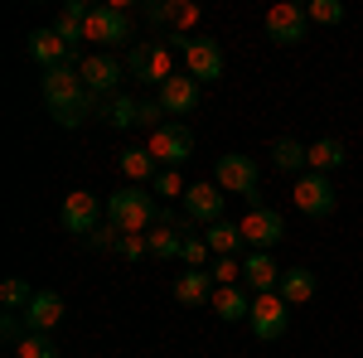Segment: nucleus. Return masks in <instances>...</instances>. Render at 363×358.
<instances>
[{"label": "nucleus", "mask_w": 363, "mask_h": 358, "mask_svg": "<svg viewBox=\"0 0 363 358\" xmlns=\"http://www.w3.org/2000/svg\"><path fill=\"white\" fill-rule=\"evenodd\" d=\"M247 325L257 339H281L286 334V325H291V305L281 301L277 291H267V296H252V315Z\"/></svg>", "instance_id": "1a4fd4ad"}, {"label": "nucleus", "mask_w": 363, "mask_h": 358, "mask_svg": "<svg viewBox=\"0 0 363 358\" xmlns=\"http://www.w3.org/2000/svg\"><path fill=\"white\" fill-rule=\"evenodd\" d=\"M179 262H184L189 272H203V262H208V242H203V237H184V252H179Z\"/></svg>", "instance_id": "473e14b6"}, {"label": "nucleus", "mask_w": 363, "mask_h": 358, "mask_svg": "<svg viewBox=\"0 0 363 358\" xmlns=\"http://www.w3.org/2000/svg\"><path fill=\"white\" fill-rule=\"evenodd\" d=\"M213 184L223 194H242L252 198V208H257V184H262V169L252 155H218V165H213Z\"/></svg>", "instance_id": "39448f33"}, {"label": "nucleus", "mask_w": 363, "mask_h": 358, "mask_svg": "<svg viewBox=\"0 0 363 358\" xmlns=\"http://www.w3.org/2000/svg\"><path fill=\"white\" fill-rule=\"evenodd\" d=\"M160 116H165L160 97H140V126H145V131H160V126H165Z\"/></svg>", "instance_id": "e433bc0d"}, {"label": "nucleus", "mask_w": 363, "mask_h": 358, "mask_svg": "<svg viewBox=\"0 0 363 358\" xmlns=\"http://www.w3.org/2000/svg\"><path fill=\"white\" fill-rule=\"evenodd\" d=\"M83 242L92 252H116V247H121V228H112V223H107V228H97L92 237H83Z\"/></svg>", "instance_id": "f704fd0d"}, {"label": "nucleus", "mask_w": 363, "mask_h": 358, "mask_svg": "<svg viewBox=\"0 0 363 358\" xmlns=\"http://www.w3.org/2000/svg\"><path fill=\"white\" fill-rule=\"evenodd\" d=\"M121 257H126V262H140V257H150V237H145V233H121Z\"/></svg>", "instance_id": "72a5a7b5"}, {"label": "nucleus", "mask_w": 363, "mask_h": 358, "mask_svg": "<svg viewBox=\"0 0 363 358\" xmlns=\"http://www.w3.org/2000/svg\"><path fill=\"white\" fill-rule=\"evenodd\" d=\"M145 150L155 155V165H160V169H179L189 155H194V131H189L184 121H165L160 131H150Z\"/></svg>", "instance_id": "20e7f679"}, {"label": "nucleus", "mask_w": 363, "mask_h": 358, "mask_svg": "<svg viewBox=\"0 0 363 358\" xmlns=\"http://www.w3.org/2000/svg\"><path fill=\"white\" fill-rule=\"evenodd\" d=\"M145 237H150V257H155V262H179V252H184V237H179V228H169V223H155Z\"/></svg>", "instance_id": "4be33fe9"}, {"label": "nucleus", "mask_w": 363, "mask_h": 358, "mask_svg": "<svg viewBox=\"0 0 363 358\" xmlns=\"http://www.w3.org/2000/svg\"><path fill=\"white\" fill-rule=\"evenodd\" d=\"M63 310H68V305H63V296H58V291H34V301L25 305L29 334H49L58 320H63Z\"/></svg>", "instance_id": "4468645a"}, {"label": "nucleus", "mask_w": 363, "mask_h": 358, "mask_svg": "<svg viewBox=\"0 0 363 358\" xmlns=\"http://www.w3.org/2000/svg\"><path fill=\"white\" fill-rule=\"evenodd\" d=\"M208 276H213L218 286H238V276H242V262H233V257H218V262L208 267Z\"/></svg>", "instance_id": "c9c22d12"}, {"label": "nucleus", "mask_w": 363, "mask_h": 358, "mask_svg": "<svg viewBox=\"0 0 363 358\" xmlns=\"http://www.w3.org/2000/svg\"><path fill=\"white\" fill-rule=\"evenodd\" d=\"M87 10L92 5H83V0H68L63 10H58V20H54V34L73 49V58H78V44H83V25H87ZM83 63V58H78Z\"/></svg>", "instance_id": "a211bd4d"}, {"label": "nucleus", "mask_w": 363, "mask_h": 358, "mask_svg": "<svg viewBox=\"0 0 363 358\" xmlns=\"http://www.w3.org/2000/svg\"><path fill=\"white\" fill-rule=\"evenodd\" d=\"M150 194H160V198H184L189 184L179 179V169H160V174H155V184H150Z\"/></svg>", "instance_id": "7c9ffc66"}, {"label": "nucleus", "mask_w": 363, "mask_h": 358, "mask_svg": "<svg viewBox=\"0 0 363 358\" xmlns=\"http://www.w3.org/2000/svg\"><path fill=\"white\" fill-rule=\"evenodd\" d=\"M286 237V223H281L277 208H252L247 218H242V242H252V252H272Z\"/></svg>", "instance_id": "f8f14e48"}, {"label": "nucleus", "mask_w": 363, "mask_h": 358, "mask_svg": "<svg viewBox=\"0 0 363 358\" xmlns=\"http://www.w3.org/2000/svg\"><path fill=\"white\" fill-rule=\"evenodd\" d=\"M58 223H63L68 233H78V237H92V233L102 228V203H97V194L73 189L63 198V208H58Z\"/></svg>", "instance_id": "6e6552de"}, {"label": "nucleus", "mask_w": 363, "mask_h": 358, "mask_svg": "<svg viewBox=\"0 0 363 358\" xmlns=\"http://www.w3.org/2000/svg\"><path fill=\"white\" fill-rule=\"evenodd\" d=\"M78 73H83V83H87V92L92 97H116V87H121V78H126V68L116 63L112 54H87L83 63H78Z\"/></svg>", "instance_id": "9b49d317"}, {"label": "nucleus", "mask_w": 363, "mask_h": 358, "mask_svg": "<svg viewBox=\"0 0 363 358\" xmlns=\"http://www.w3.org/2000/svg\"><path fill=\"white\" fill-rule=\"evenodd\" d=\"M155 218H160V208H155L150 189H140V184L107 198V223L121 233H145V228H155Z\"/></svg>", "instance_id": "f257e3e1"}, {"label": "nucleus", "mask_w": 363, "mask_h": 358, "mask_svg": "<svg viewBox=\"0 0 363 358\" xmlns=\"http://www.w3.org/2000/svg\"><path fill=\"white\" fill-rule=\"evenodd\" d=\"M339 165H344V145H339L335 136L310 145V169H315V174H330V169H339Z\"/></svg>", "instance_id": "a878e982"}, {"label": "nucleus", "mask_w": 363, "mask_h": 358, "mask_svg": "<svg viewBox=\"0 0 363 358\" xmlns=\"http://www.w3.org/2000/svg\"><path fill=\"white\" fill-rule=\"evenodd\" d=\"M184 73L194 83H218L223 78V44L218 39H189L184 44Z\"/></svg>", "instance_id": "9d476101"}, {"label": "nucleus", "mask_w": 363, "mask_h": 358, "mask_svg": "<svg viewBox=\"0 0 363 358\" xmlns=\"http://www.w3.org/2000/svg\"><path fill=\"white\" fill-rule=\"evenodd\" d=\"M15 358H58V344L49 334H25V339L15 344Z\"/></svg>", "instance_id": "c85d7f7f"}, {"label": "nucleus", "mask_w": 363, "mask_h": 358, "mask_svg": "<svg viewBox=\"0 0 363 358\" xmlns=\"http://www.w3.org/2000/svg\"><path fill=\"white\" fill-rule=\"evenodd\" d=\"M0 334H5V344H20V339H25V315H20V310H5V320H0Z\"/></svg>", "instance_id": "4c0bfd02"}, {"label": "nucleus", "mask_w": 363, "mask_h": 358, "mask_svg": "<svg viewBox=\"0 0 363 358\" xmlns=\"http://www.w3.org/2000/svg\"><path fill=\"white\" fill-rule=\"evenodd\" d=\"M0 301H5V310H20V315H25V305L34 301V291H29V281H20V276H5V281H0Z\"/></svg>", "instance_id": "cd10ccee"}, {"label": "nucleus", "mask_w": 363, "mask_h": 358, "mask_svg": "<svg viewBox=\"0 0 363 358\" xmlns=\"http://www.w3.org/2000/svg\"><path fill=\"white\" fill-rule=\"evenodd\" d=\"M291 198H296V208H301L306 218H330V213H335V203H339L335 179H330V174H315V169L296 179Z\"/></svg>", "instance_id": "423d86ee"}, {"label": "nucleus", "mask_w": 363, "mask_h": 358, "mask_svg": "<svg viewBox=\"0 0 363 358\" xmlns=\"http://www.w3.org/2000/svg\"><path fill=\"white\" fill-rule=\"evenodd\" d=\"M315 272L310 267H291V272H281V286H277V296L286 305H306V301H315Z\"/></svg>", "instance_id": "6ab92c4d"}, {"label": "nucleus", "mask_w": 363, "mask_h": 358, "mask_svg": "<svg viewBox=\"0 0 363 358\" xmlns=\"http://www.w3.org/2000/svg\"><path fill=\"white\" fill-rule=\"evenodd\" d=\"M29 58H34L44 73H49V68H58V63H78V58H73V49L58 39L54 29H34V34H29Z\"/></svg>", "instance_id": "2eb2a0df"}, {"label": "nucleus", "mask_w": 363, "mask_h": 358, "mask_svg": "<svg viewBox=\"0 0 363 358\" xmlns=\"http://www.w3.org/2000/svg\"><path fill=\"white\" fill-rule=\"evenodd\" d=\"M155 97H160V107H165L169 116H189V111L199 107V83L189 78V73H174Z\"/></svg>", "instance_id": "dca6fc26"}, {"label": "nucleus", "mask_w": 363, "mask_h": 358, "mask_svg": "<svg viewBox=\"0 0 363 358\" xmlns=\"http://www.w3.org/2000/svg\"><path fill=\"white\" fill-rule=\"evenodd\" d=\"M131 39V15L126 5H92L83 25V44H102V54Z\"/></svg>", "instance_id": "7ed1b4c3"}, {"label": "nucleus", "mask_w": 363, "mask_h": 358, "mask_svg": "<svg viewBox=\"0 0 363 358\" xmlns=\"http://www.w3.org/2000/svg\"><path fill=\"white\" fill-rule=\"evenodd\" d=\"M203 242H208V252H213V257H233V252L242 247V223L218 218L208 233H203Z\"/></svg>", "instance_id": "5701e85b"}, {"label": "nucleus", "mask_w": 363, "mask_h": 358, "mask_svg": "<svg viewBox=\"0 0 363 358\" xmlns=\"http://www.w3.org/2000/svg\"><path fill=\"white\" fill-rule=\"evenodd\" d=\"M208 305H213L223 320H247V315H252V296H247V291H238V286H218Z\"/></svg>", "instance_id": "393cba45"}, {"label": "nucleus", "mask_w": 363, "mask_h": 358, "mask_svg": "<svg viewBox=\"0 0 363 358\" xmlns=\"http://www.w3.org/2000/svg\"><path fill=\"white\" fill-rule=\"evenodd\" d=\"M242 281L252 286V296L277 291V286H281V267L272 262V252H252L247 262H242Z\"/></svg>", "instance_id": "f3484780"}, {"label": "nucleus", "mask_w": 363, "mask_h": 358, "mask_svg": "<svg viewBox=\"0 0 363 358\" xmlns=\"http://www.w3.org/2000/svg\"><path fill=\"white\" fill-rule=\"evenodd\" d=\"M121 174L131 179V184H140V189H150L155 184V174H160V165H155V155L150 150H121Z\"/></svg>", "instance_id": "aec40b11"}, {"label": "nucleus", "mask_w": 363, "mask_h": 358, "mask_svg": "<svg viewBox=\"0 0 363 358\" xmlns=\"http://www.w3.org/2000/svg\"><path fill=\"white\" fill-rule=\"evenodd\" d=\"M262 29H267V39L272 44H301L310 34V15H306V5H272L267 10V20H262Z\"/></svg>", "instance_id": "0eeeda50"}, {"label": "nucleus", "mask_w": 363, "mask_h": 358, "mask_svg": "<svg viewBox=\"0 0 363 358\" xmlns=\"http://www.w3.org/2000/svg\"><path fill=\"white\" fill-rule=\"evenodd\" d=\"M223 198H228V194L218 189L213 179L189 184V194H184V218H189V223H203V228H213V223L223 218Z\"/></svg>", "instance_id": "ddd939ff"}, {"label": "nucleus", "mask_w": 363, "mask_h": 358, "mask_svg": "<svg viewBox=\"0 0 363 358\" xmlns=\"http://www.w3.org/2000/svg\"><path fill=\"white\" fill-rule=\"evenodd\" d=\"M174 301L179 305H208L213 301V276L208 272H184L174 281Z\"/></svg>", "instance_id": "412c9836"}, {"label": "nucleus", "mask_w": 363, "mask_h": 358, "mask_svg": "<svg viewBox=\"0 0 363 358\" xmlns=\"http://www.w3.org/2000/svg\"><path fill=\"white\" fill-rule=\"evenodd\" d=\"M272 160H277V169H306L310 165V145H301V140L281 136L277 145H272Z\"/></svg>", "instance_id": "bb28decb"}, {"label": "nucleus", "mask_w": 363, "mask_h": 358, "mask_svg": "<svg viewBox=\"0 0 363 358\" xmlns=\"http://www.w3.org/2000/svg\"><path fill=\"white\" fill-rule=\"evenodd\" d=\"M140 10H145V20H150V25H169V0H145Z\"/></svg>", "instance_id": "58836bf2"}, {"label": "nucleus", "mask_w": 363, "mask_h": 358, "mask_svg": "<svg viewBox=\"0 0 363 358\" xmlns=\"http://www.w3.org/2000/svg\"><path fill=\"white\" fill-rule=\"evenodd\" d=\"M306 15L315 25H339V20H344V5H339V0H310Z\"/></svg>", "instance_id": "2f4dec72"}, {"label": "nucleus", "mask_w": 363, "mask_h": 358, "mask_svg": "<svg viewBox=\"0 0 363 358\" xmlns=\"http://www.w3.org/2000/svg\"><path fill=\"white\" fill-rule=\"evenodd\" d=\"M199 5H189V0H169V25H174V34H189V29L199 25Z\"/></svg>", "instance_id": "c756f323"}, {"label": "nucleus", "mask_w": 363, "mask_h": 358, "mask_svg": "<svg viewBox=\"0 0 363 358\" xmlns=\"http://www.w3.org/2000/svg\"><path fill=\"white\" fill-rule=\"evenodd\" d=\"M97 116H102L107 126H121V131H126V126H140V102L116 92V97H107V102H102V111H97Z\"/></svg>", "instance_id": "b1692460"}, {"label": "nucleus", "mask_w": 363, "mask_h": 358, "mask_svg": "<svg viewBox=\"0 0 363 358\" xmlns=\"http://www.w3.org/2000/svg\"><path fill=\"white\" fill-rule=\"evenodd\" d=\"M126 73H131V78H140V83L165 87L169 78H174V49H169L165 39L131 44V54H126Z\"/></svg>", "instance_id": "f03ea898"}]
</instances>
